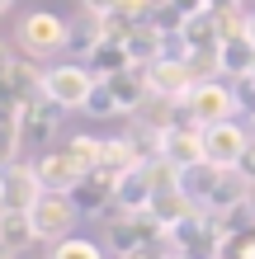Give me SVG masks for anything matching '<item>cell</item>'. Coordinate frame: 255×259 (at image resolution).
<instances>
[{
  "mask_svg": "<svg viewBox=\"0 0 255 259\" xmlns=\"http://www.w3.org/2000/svg\"><path fill=\"white\" fill-rule=\"evenodd\" d=\"M95 85H99V75L85 62H62V66H52L48 75H43V99H48L52 109L71 113V109H85L90 104Z\"/></svg>",
  "mask_w": 255,
  "mask_h": 259,
  "instance_id": "cell-1",
  "label": "cell"
},
{
  "mask_svg": "<svg viewBox=\"0 0 255 259\" xmlns=\"http://www.w3.org/2000/svg\"><path fill=\"white\" fill-rule=\"evenodd\" d=\"M28 222H33V236L38 240H66L71 236V226L81 222V207H76V198L71 193H57V189H43L33 198V207H28Z\"/></svg>",
  "mask_w": 255,
  "mask_h": 259,
  "instance_id": "cell-2",
  "label": "cell"
},
{
  "mask_svg": "<svg viewBox=\"0 0 255 259\" xmlns=\"http://www.w3.org/2000/svg\"><path fill=\"white\" fill-rule=\"evenodd\" d=\"M19 48L28 57L66 52L71 48V24L62 14H52V10H33V14H24V24H19Z\"/></svg>",
  "mask_w": 255,
  "mask_h": 259,
  "instance_id": "cell-3",
  "label": "cell"
},
{
  "mask_svg": "<svg viewBox=\"0 0 255 259\" xmlns=\"http://www.w3.org/2000/svg\"><path fill=\"white\" fill-rule=\"evenodd\" d=\"M250 127H241L236 118H227V123H213L203 127V160L217 165V170H241V160L250 156Z\"/></svg>",
  "mask_w": 255,
  "mask_h": 259,
  "instance_id": "cell-4",
  "label": "cell"
},
{
  "mask_svg": "<svg viewBox=\"0 0 255 259\" xmlns=\"http://www.w3.org/2000/svg\"><path fill=\"white\" fill-rule=\"evenodd\" d=\"M179 109H185L194 123H203V127L227 123V118H236V90H232L227 80H199Z\"/></svg>",
  "mask_w": 255,
  "mask_h": 259,
  "instance_id": "cell-5",
  "label": "cell"
},
{
  "mask_svg": "<svg viewBox=\"0 0 255 259\" xmlns=\"http://www.w3.org/2000/svg\"><path fill=\"white\" fill-rule=\"evenodd\" d=\"M147 85H152V99H161V104H185L189 90L199 85V75L185 57H161V62L147 66Z\"/></svg>",
  "mask_w": 255,
  "mask_h": 259,
  "instance_id": "cell-6",
  "label": "cell"
},
{
  "mask_svg": "<svg viewBox=\"0 0 255 259\" xmlns=\"http://www.w3.org/2000/svg\"><path fill=\"white\" fill-rule=\"evenodd\" d=\"M161 156L170 165H199L203 160V123H194V118H170L166 127H161Z\"/></svg>",
  "mask_w": 255,
  "mask_h": 259,
  "instance_id": "cell-7",
  "label": "cell"
},
{
  "mask_svg": "<svg viewBox=\"0 0 255 259\" xmlns=\"http://www.w3.org/2000/svg\"><path fill=\"white\" fill-rule=\"evenodd\" d=\"M33 165H38L43 189H57V193H71L85 175H95V170H90V165H85L71 146H62V151H38V160H33Z\"/></svg>",
  "mask_w": 255,
  "mask_h": 259,
  "instance_id": "cell-8",
  "label": "cell"
},
{
  "mask_svg": "<svg viewBox=\"0 0 255 259\" xmlns=\"http://www.w3.org/2000/svg\"><path fill=\"white\" fill-rule=\"evenodd\" d=\"M38 193H43L38 165H33V160H5V207L28 212Z\"/></svg>",
  "mask_w": 255,
  "mask_h": 259,
  "instance_id": "cell-9",
  "label": "cell"
},
{
  "mask_svg": "<svg viewBox=\"0 0 255 259\" xmlns=\"http://www.w3.org/2000/svg\"><path fill=\"white\" fill-rule=\"evenodd\" d=\"M71 198H76V207L85 212V217H95V212H104V207L118 203V179L109 170H95V175H85L81 184L71 189Z\"/></svg>",
  "mask_w": 255,
  "mask_h": 259,
  "instance_id": "cell-10",
  "label": "cell"
},
{
  "mask_svg": "<svg viewBox=\"0 0 255 259\" xmlns=\"http://www.w3.org/2000/svg\"><path fill=\"white\" fill-rule=\"evenodd\" d=\"M241 203H250V175H246V170H222V179H217L213 198L203 203V212H213V217H227V212H232V207H241Z\"/></svg>",
  "mask_w": 255,
  "mask_h": 259,
  "instance_id": "cell-11",
  "label": "cell"
},
{
  "mask_svg": "<svg viewBox=\"0 0 255 259\" xmlns=\"http://www.w3.org/2000/svg\"><path fill=\"white\" fill-rule=\"evenodd\" d=\"M152 198H156V184H152V170H147V160H142L137 170H128L123 179H118V203H114V207H123V212H147V207H152Z\"/></svg>",
  "mask_w": 255,
  "mask_h": 259,
  "instance_id": "cell-12",
  "label": "cell"
},
{
  "mask_svg": "<svg viewBox=\"0 0 255 259\" xmlns=\"http://www.w3.org/2000/svg\"><path fill=\"white\" fill-rule=\"evenodd\" d=\"M217 75H227V80H241V75H255V42L246 33L227 38L217 48Z\"/></svg>",
  "mask_w": 255,
  "mask_h": 259,
  "instance_id": "cell-13",
  "label": "cell"
},
{
  "mask_svg": "<svg viewBox=\"0 0 255 259\" xmlns=\"http://www.w3.org/2000/svg\"><path fill=\"white\" fill-rule=\"evenodd\" d=\"M217 179H222V170H217V165H208V160H199V165H185V170H179V193H185L194 207H203L208 198H213Z\"/></svg>",
  "mask_w": 255,
  "mask_h": 259,
  "instance_id": "cell-14",
  "label": "cell"
},
{
  "mask_svg": "<svg viewBox=\"0 0 255 259\" xmlns=\"http://www.w3.org/2000/svg\"><path fill=\"white\" fill-rule=\"evenodd\" d=\"M142 160H147V156L132 146V137H109V142L99 146V170H109L114 179H123L128 170H137Z\"/></svg>",
  "mask_w": 255,
  "mask_h": 259,
  "instance_id": "cell-15",
  "label": "cell"
},
{
  "mask_svg": "<svg viewBox=\"0 0 255 259\" xmlns=\"http://www.w3.org/2000/svg\"><path fill=\"white\" fill-rule=\"evenodd\" d=\"M85 66L99 75V80H109L114 71H123V66H132L128 62V42H118V38H99L95 48L85 52Z\"/></svg>",
  "mask_w": 255,
  "mask_h": 259,
  "instance_id": "cell-16",
  "label": "cell"
},
{
  "mask_svg": "<svg viewBox=\"0 0 255 259\" xmlns=\"http://www.w3.org/2000/svg\"><path fill=\"white\" fill-rule=\"evenodd\" d=\"M33 222H28V212L19 207H0V250H24V245H33Z\"/></svg>",
  "mask_w": 255,
  "mask_h": 259,
  "instance_id": "cell-17",
  "label": "cell"
},
{
  "mask_svg": "<svg viewBox=\"0 0 255 259\" xmlns=\"http://www.w3.org/2000/svg\"><path fill=\"white\" fill-rule=\"evenodd\" d=\"M52 259H104V250L95 240H85V236H66V240L52 245Z\"/></svg>",
  "mask_w": 255,
  "mask_h": 259,
  "instance_id": "cell-18",
  "label": "cell"
},
{
  "mask_svg": "<svg viewBox=\"0 0 255 259\" xmlns=\"http://www.w3.org/2000/svg\"><path fill=\"white\" fill-rule=\"evenodd\" d=\"M85 113L90 118H118V113H123V104H118L114 95H109V85H95V95H90V104H85Z\"/></svg>",
  "mask_w": 255,
  "mask_h": 259,
  "instance_id": "cell-19",
  "label": "cell"
},
{
  "mask_svg": "<svg viewBox=\"0 0 255 259\" xmlns=\"http://www.w3.org/2000/svg\"><path fill=\"white\" fill-rule=\"evenodd\" d=\"M66 146H71V151H76V156H81V160L90 165V170H99V146H104V142H99V137H71V142H66Z\"/></svg>",
  "mask_w": 255,
  "mask_h": 259,
  "instance_id": "cell-20",
  "label": "cell"
},
{
  "mask_svg": "<svg viewBox=\"0 0 255 259\" xmlns=\"http://www.w3.org/2000/svg\"><path fill=\"white\" fill-rule=\"evenodd\" d=\"M232 90H236V113H250L255 118V75H241Z\"/></svg>",
  "mask_w": 255,
  "mask_h": 259,
  "instance_id": "cell-21",
  "label": "cell"
},
{
  "mask_svg": "<svg viewBox=\"0 0 255 259\" xmlns=\"http://www.w3.org/2000/svg\"><path fill=\"white\" fill-rule=\"evenodd\" d=\"M203 10H213V14H236V10H241V0H203Z\"/></svg>",
  "mask_w": 255,
  "mask_h": 259,
  "instance_id": "cell-22",
  "label": "cell"
},
{
  "mask_svg": "<svg viewBox=\"0 0 255 259\" xmlns=\"http://www.w3.org/2000/svg\"><path fill=\"white\" fill-rule=\"evenodd\" d=\"M236 259H255V236H241V240H236Z\"/></svg>",
  "mask_w": 255,
  "mask_h": 259,
  "instance_id": "cell-23",
  "label": "cell"
},
{
  "mask_svg": "<svg viewBox=\"0 0 255 259\" xmlns=\"http://www.w3.org/2000/svg\"><path fill=\"white\" fill-rule=\"evenodd\" d=\"M14 62V57H10V48H5V42H0V75H5V66Z\"/></svg>",
  "mask_w": 255,
  "mask_h": 259,
  "instance_id": "cell-24",
  "label": "cell"
},
{
  "mask_svg": "<svg viewBox=\"0 0 255 259\" xmlns=\"http://www.w3.org/2000/svg\"><path fill=\"white\" fill-rule=\"evenodd\" d=\"M0 207H5V165H0Z\"/></svg>",
  "mask_w": 255,
  "mask_h": 259,
  "instance_id": "cell-25",
  "label": "cell"
},
{
  "mask_svg": "<svg viewBox=\"0 0 255 259\" xmlns=\"http://www.w3.org/2000/svg\"><path fill=\"white\" fill-rule=\"evenodd\" d=\"M246 38L255 42V14H250V19H246Z\"/></svg>",
  "mask_w": 255,
  "mask_h": 259,
  "instance_id": "cell-26",
  "label": "cell"
},
{
  "mask_svg": "<svg viewBox=\"0 0 255 259\" xmlns=\"http://www.w3.org/2000/svg\"><path fill=\"white\" fill-rule=\"evenodd\" d=\"M246 207H250V212H255V179H250V203H246Z\"/></svg>",
  "mask_w": 255,
  "mask_h": 259,
  "instance_id": "cell-27",
  "label": "cell"
},
{
  "mask_svg": "<svg viewBox=\"0 0 255 259\" xmlns=\"http://www.w3.org/2000/svg\"><path fill=\"white\" fill-rule=\"evenodd\" d=\"M166 259H194V254H179V250H175V254H166Z\"/></svg>",
  "mask_w": 255,
  "mask_h": 259,
  "instance_id": "cell-28",
  "label": "cell"
},
{
  "mask_svg": "<svg viewBox=\"0 0 255 259\" xmlns=\"http://www.w3.org/2000/svg\"><path fill=\"white\" fill-rule=\"evenodd\" d=\"M10 5H14V0H0V14H5V10H10Z\"/></svg>",
  "mask_w": 255,
  "mask_h": 259,
  "instance_id": "cell-29",
  "label": "cell"
},
{
  "mask_svg": "<svg viewBox=\"0 0 255 259\" xmlns=\"http://www.w3.org/2000/svg\"><path fill=\"white\" fill-rule=\"evenodd\" d=\"M250 142H255V118H250Z\"/></svg>",
  "mask_w": 255,
  "mask_h": 259,
  "instance_id": "cell-30",
  "label": "cell"
}]
</instances>
